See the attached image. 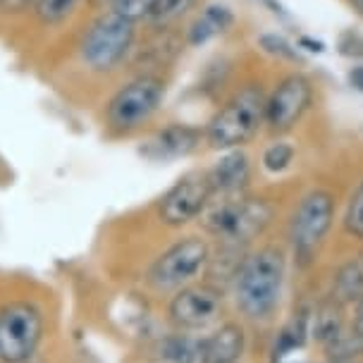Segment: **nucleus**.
<instances>
[{
	"mask_svg": "<svg viewBox=\"0 0 363 363\" xmlns=\"http://www.w3.org/2000/svg\"><path fill=\"white\" fill-rule=\"evenodd\" d=\"M139 24L115 10L89 12L79 27L60 41H67V77L79 84L108 82L127 69Z\"/></svg>",
	"mask_w": 363,
	"mask_h": 363,
	"instance_id": "f257e3e1",
	"label": "nucleus"
},
{
	"mask_svg": "<svg viewBox=\"0 0 363 363\" xmlns=\"http://www.w3.org/2000/svg\"><path fill=\"white\" fill-rule=\"evenodd\" d=\"M167 96V77L127 74L110 91L101 108V125L108 136L125 139L146 129L160 113Z\"/></svg>",
	"mask_w": 363,
	"mask_h": 363,
	"instance_id": "f03ea898",
	"label": "nucleus"
},
{
	"mask_svg": "<svg viewBox=\"0 0 363 363\" xmlns=\"http://www.w3.org/2000/svg\"><path fill=\"white\" fill-rule=\"evenodd\" d=\"M265 91L249 82L232 91L203 127V139L213 151H232L249 144L265 127Z\"/></svg>",
	"mask_w": 363,
	"mask_h": 363,
	"instance_id": "7ed1b4c3",
	"label": "nucleus"
},
{
	"mask_svg": "<svg viewBox=\"0 0 363 363\" xmlns=\"http://www.w3.org/2000/svg\"><path fill=\"white\" fill-rule=\"evenodd\" d=\"M275 218V206L263 196H213L201 213L203 230L220 244L244 246L263 235Z\"/></svg>",
	"mask_w": 363,
	"mask_h": 363,
	"instance_id": "20e7f679",
	"label": "nucleus"
},
{
	"mask_svg": "<svg viewBox=\"0 0 363 363\" xmlns=\"http://www.w3.org/2000/svg\"><path fill=\"white\" fill-rule=\"evenodd\" d=\"M284 256L275 246L246 254L235 275L237 303L249 318L263 320L275 313L284 287Z\"/></svg>",
	"mask_w": 363,
	"mask_h": 363,
	"instance_id": "39448f33",
	"label": "nucleus"
},
{
	"mask_svg": "<svg viewBox=\"0 0 363 363\" xmlns=\"http://www.w3.org/2000/svg\"><path fill=\"white\" fill-rule=\"evenodd\" d=\"M335 196L328 189H311L303 194L299 206L289 220V244L299 265H311L315 261L320 246L333 227Z\"/></svg>",
	"mask_w": 363,
	"mask_h": 363,
	"instance_id": "423d86ee",
	"label": "nucleus"
},
{
	"mask_svg": "<svg viewBox=\"0 0 363 363\" xmlns=\"http://www.w3.org/2000/svg\"><path fill=\"white\" fill-rule=\"evenodd\" d=\"M211 246L203 237H184L165 249L146 272V282L158 291H179L189 287L208 268Z\"/></svg>",
	"mask_w": 363,
	"mask_h": 363,
	"instance_id": "0eeeda50",
	"label": "nucleus"
},
{
	"mask_svg": "<svg viewBox=\"0 0 363 363\" xmlns=\"http://www.w3.org/2000/svg\"><path fill=\"white\" fill-rule=\"evenodd\" d=\"M43 340V315L29 301L0 308V363H27Z\"/></svg>",
	"mask_w": 363,
	"mask_h": 363,
	"instance_id": "6e6552de",
	"label": "nucleus"
},
{
	"mask_svg": "<svg viewBox=\"0 0 363 363\" xmlns=\"http://www.w3.org/2000/svg\"><path fill=\"white\" fill-rule=\"evenodd\" d=\"M313 103V84L306 74H284L265 96V127L272 134L291 132Z\"/></svg>",
	"mask_w": 363,
	"mask_h": 363,
	"instance_id": "1a4fd4ad",
	"label": "nucleus"
},
{
	"mask_svg": "<svg viewBox=\"0 0 363 363\" xmlns=\"http://www.w3.org/2000/svg\"><path fill=\"white\" fill-rule=\"evenodd\" d=\"M186 36L179 27L174 29H144L134 43L132 57L127 62V74H160L167 77V72L177 65V60L184 55Z\"/></svg>",
	"mask_w": 363,
	"mask_h": 363,
	"instance_id": "9d476101",
	"label": "nucleus"
},
{
	"mask_svg": "<svg viewBox=\"0 0 363 363\" xmlns=\"http://www.w3.org/2000/svg\"><path fill=\"white\" fill-rule=\"evenodd\" d=\"M211 199L213 189L206 170H191L182 174L158 201V220L167 227H184L201 218Z\"/></svg>",
	"mask_w": 363,
	"mask_h": 363,
	"instance_id": "9b49d317",
	"label": "nucleus"
},
{
	"mask_svg": "<svg viewBox=\"0 0 363 363\" xmlns=\"http://www.w3.org/2000/svg\"><path fill=\"white\" fill-rule=\"evenodd\" d=\"M223 313V291L216 284H189L172 296L167 315L177 330H203Z\"/></svg>",
	"mask_w": 363,
	"mask_h": 363,
	"instance_id": "f8f14e48",
	"label": "nucleus"
},
{
	"mask_svg": "<svg viewBox=\"0 0 363 363\" xmlns=\"http://www.w3.org/2000/svg\"><path fill=\"white\" fill-rule=\"evenodd\" d=\"M86 15V0H36L24 27L34 36H41L43 41L45 38L60 41L72 29L79 27V22Z\"/></svg>",
	"mask_w": 363,
	"mask_h": 363,
	"instance_id": "ddd939ff",
	"label": "nucleus"
},
{
	"mask_svg": "<svg viewBox=\"0 0 363 363\" xmlns=\"http://www.w3.org/2000/svg\"><path fill=\"white\" fill-rule=\"evenodd\" d=\"M201 144H206L201 127L186 125V122H167L148 134L139 153L151 163H172L179 158H189L199 151Z\"/></svg>",
	"mask_w": 363,
	"mask_h": 363,
	"instance_id": "4468645a",
	"label": "nucleus"
},
{
	"mask_svg": "<svg viewBox=\"0 0 363 363\" xmlns=\"http://www.w3.org/2000/svg\"><path fill=\"white\" fill-rule=\"evenodd\" d=\"M206 174H208L213 196H242V194H249L251 163L249 155L239 151V148L225 151L218 163L206 167Z\"/></svg>",
	"mask_w": 363,
	"mask_h": 363,
	"instance_id": "2eb2a0df",
	"label": "nucleus"
},
{
	"mask_svg": "<svg viewBox=\"0 0 363 363\" xmlns=\"http://www.w3.org/2000/svg\"><path fill=\"white\" fill-rule=\"evenodd\" d=\"M237 17L227 5L223 3H208L203 5L196 17L191 19V24L184 29V36H186V45L189 48H199V45H206L208 41L218 36H225L227 31L235 27Z\"/></svg>",
	"mask_w": 363,
	"mask_h": 363,
	"instance_id": "dca6fc26",
	"label": "nucleus"
},
{
	"mask_svg": "<svg viewBox=\"0 0 363 363\" xmlns=\"http://www.w3.org/2000/svg\"><path fill=\"white\" fill-rule=\"evenodd\" d=\"M244 352V330L227 323L199 342V363H237Z\"/></svg>",
	"mask_w": 363,
	"mask_h": 363,
	"instance_id": "f3484780",
	"label": "nucleus"
},
{
	"mask_svg": "<svg viewBox=\"0 0 363 363\" xmlns=\"http://www.w3.org/2000/svg\"><path fill=\"white\" fill-rule=\"evenodd\" d=\"M199 0H155L151 12L141 22L144 29H174L196 10Z\"/></svg>",
	"mask_w": 363,
	"mask_h": 363,
	"instance_id": "a211bd4d",
	"label": "nucleus"
},
{
	"mask_svg": "<svg viewBox=\"0 0 363 363\" xmlns=\"http://www.w3.org/2000/svg\"><path fill=\"white\" fill-rule=\"evenodd\" d=\"M363 296V254L342 265L333 282V301L352 303Z\"/></svg>",
	"mask_w": 363,
	"mask_h": 363,
	"instance_id": "6ab92c4d",
	"label": "nucleus"
},
{
	"mask_svg": "<svg viewBox=\"0 0 363 363\" xmlns=\"http://www.w3.org/2000/svg\"><path fill=\"white\" fill-rule=\"evenodd\" d=\"M340 306H342V303L330 301V303H323V306L315 311L313 335L318 337V342H323L325 347L335 340L337 335H342L347 330L345 328V320H342Z\"/></svg>",
	"mask_w": 363,
	"mask_h": 363,
	"instance_id": "aec40b11",
	"label": "nucleus"
},
{
	"mask_svg": "<svg viewBox=\"0 0 363 363\" xmlns=\"http://www.w3.org/2000/svg\"><path fill=\"white\" fill-rule=\"evenodd\" d=\"M294 146L287 144V141H272V144L263 151V158L261 163L268 172L277 174V172H284L287 167L291 165V160H294Z\"/></svg>",
	"mask_w": 363,
	"mask_h": 363,
	"instance_id": "412c9836",
	"label": "nucleus"
},
{
	"mask_svg": "<svg viewBox=\"0 0 363 363\" xmlns=\"http://www.w3.org/2000/svg\"><path fill=\"white\" fill-rule=\"evenodd\" d=\"M258 45H261L263 53H268L277 60H289V62H299V50L291 45L287 38L280 34H263L258 38Z\"/></svg>",
	"mask_w": 363,
	"mask_h": 363,
	"instance_id": "4be33fe9",
	"label": "nucleus"
},
{
	"mask_svg": "<svg viewBox=\"0 0 363 363\" xmlns=\"http://www.w3.org/2000/svg\"><path fill=\"white\" fill-rule=\"evenodd\" d=\"M345 230L352 237L363 239V179H361V184L354 189L352 199H349V203H347Z\"/></svg>",
	"mask_w": 363,
	"mask_h": 363,
	"instance_id": "5701e85b",
	"label": "nucleus"
},
{
	"mask_svg": "<svg viewBox=\"0 0 363 363\" xmlns=\"http://www.w3.org/2000/svg\"><path fill=\"white\" fill-rule=\"evenodd\" d=\"M36 0H0V24L12 27V24H24L29 19V12Z\"/></svg>",
	"mask_w": 363,
	"mask_h": 363,
	"instance_id": "b1692460",
	"label": "nucleus"
},
{
	"mask_svg": "<svg viewBox=\"0 0 363 363\" xmlns=\"http://www.w3.org/2000/svg\"><path fill=\"white\" fill-rule=\"evenodd\" d=\"M153 5H155V0H113L110 10L120 12V15H125L129 19H134L136 24H141L148 12H151Z\"/></svg>",
	"mask_w": 363,
	"mask_h": 363,
	"instance_id": "393cba45",
	"label": "nucleus"
},
{
	"mask_svg": "<svg viewBox=\"0 0 363 363\" xmlns=\"http://www.w3.org/2000/svg\"><path fill=\"white\" fill-rule=\"evenodd\" d=\"M347 84L352 86L354 91H359L363 94V62L361 65H354V67H349L347 72Z\"/></svg>",
	"mask_w": 363,
	"mask_h": 363,
	"instance_id": "a878e982",
	"label": "nucleus"
},
{
	"mask_svg": "<svg viewBox=\"0 0 363 363\" xmlns=\"http://www.w3.org/2000/svg\"><path fill=\"white\" fill-rule=\"evenodd\" d=\"M299 48L308 50V53H323V50H325V45H323V41H318V38L301 36L299 38Z\"/></svg>",
	"mask_w": 363,
	"mask_h": 363,
	"instance_id": "bb28decb",
	"label": "nucleus"
},
{
	"mask_svg": "<svg viewBox=\"0 0 363 363\" xmlns=\"http://www.w3.org/2000/svg\"><path fill=\"white\" fill-rule=\"evenodd\" d=\"M356 303H359V306H356V318H354V333L359 335L361 340H363V296H361V299L356 301Z\"/></svg>",
	"mask_w": 363,
	"mask_h": 363,
	"instance_id": "cd10ccee",
	"label": "nucleus"
},
{
	"mask_svg": "<svg viewBox=\"0 0 363 363\" xmlns=\"http://www.w3.org/2000/svg\"><path fill=\"white\" fill-rule=\"evenodd\" d=\"M89 3V12H99V10H108L113 5V0H86Z\"/></svg>",
	"mask_w": 363,
	"mask_h": 363,
	"instance_id": "c85d7f7f",
	"label": "nucleus"
},
{
	"mask_svg": "<svg viewBox=\"0 0 363 363\" xmlns=\"http://www.w3.org/2000/svg\"><path fill=\"white\" fill-rule=\"evenodd\" d=\"M349 3H352V8L363 17V0H349Z\"/></svg>",
	"mask_w": 363,
	"mask_h": 363,
	"instance_id": "c756f323",
	"label": "nucleus"
},
{
	"mask_svg": "<svg viewBox=\"0 0 363 363\" xmlns=\"http://www.w3.org/2000/svg\"><path fill=\"white\" fill-rule=\"evenodd\" d=\"M330 363H352V361H330Z\"/></svg>",
	"mask_w": 363,
	"mask_h": 363,
	"instance_id": "7c9ffc66",
	"label": "nucleus"
}]
</instances>
